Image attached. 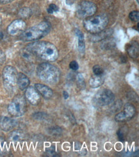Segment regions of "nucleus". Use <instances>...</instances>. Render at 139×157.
Masks as SVG:
<instances>
[{"label": "nucleus", "instance_id": "nucleus-10", "mask_svg": "<svg viewBox=\"0 0 139 157\" xmlns=\"http://www.w3.org/2000/svg\"><path fill=\"white\" fill-rule=\"evenodd\" d=\"M26 24L22 19H16L10 24L7 28V32L10 36H16L23 32L25 30Z\"/></svg>", "mask_w": 139, "mask_h": 157}, {"label": "nucleus", "instance_id": "nucleus-31", "mask_svg": "<svg viewBox=\"0 0 139 157\" xmlns=\"http://www.w3.org/2000/svg\"><path fill=\"white\" fill-rule=\"evenodd\" d=\"M63 96H64V98L65 99H67L69 98V93H67V92L64 91V92H63Z\"/></svg>", "mask_w": 139, "mask_h": 157}, {"label": "nucleus", "instance_id": "nucleus-17", "mask_svg": "<svg viewBox=\"0 0 139 157\" xmlns=\"http://www.w3.org/2000/svg\"><path fill=\"white\" fill-rule=\"evenodd\" d=\"M76 36L78 38V48L79 52L81 54L85 53V43L84 39V35L82 32L81 30L76 29L75 31Z\"/></svg>", "mask_w": 139, "mask_h": 157}, {"label": "nucleus", "instance_id": "nucleus-29", "mask_svg": "<svg viewBox=\"0 0 139 157\" xmlns=\"http://www.w3.org/2000/svg\"><path fill=\"white\" fill-rule=\"evenodd\" d=\"M69 67H70L71 69H72V70H77L79 68V65L77 62L76 61H72L70 62V64H69Z\"/></svg>", "mask_w": 139, "mask_h": 157}, {"label": "nucleus", "instance_id": "nucleus-27", "mask_svg": "<svg viewBox=\"0 0 139 157\" xmlns=\"http://www.w3.org/2000/svg\"><path fill=\"white\" fill-rule=\"evenodd\" d=\"M5 141L3 137H0V154H4L6 153Z\"/></svg>", "mask_w": 139, "mask_h": 157}, {"label": "nucleus", "instance_id": "nucleus-24", "mask_svg": "<svg viewBox=\"0 0 139 157\" xmlns=\"http://www.w3.org/2000/svg\"><path fill=\"white\" fill-rule=\"evenodd\" d=\"M94 75H103L104 74V69L100 65H95L92 68Z\"/></svg>", "mask_w": 139, "mask_h": 157}, {"label": "nucleus", "instance_id": "nucleus-21", "mask_svg": "<svg viewBox=\"0 0 139 157\" xmlns=\"http://www.w3.org/2000/svg\"><path fill=\"white\" fill-rule=\"evenodd\" d=\"M76 83H77V86L79 89L83 90L85 88L86 84L84 79V77L82 74H78L76 76Z\"/></svg>", "mask_w": 139, "mask_h": 157}, {"label": "nucleus", "instance_id": "nucleus-25", "mask_svg": "<svg viewBox=\"0 0 139 157\" xmlns=\"http://www.w3.org/2000/svg\"><path fill=\"white\" fill-rule=\"evenodd\" d=\"M126 130H123V128H120L119 130L117 131V136L118 138L121 141H124L125 138H126Z\"/></svg>", "mask_w": 139, "mask_h": 157}, {"label": "nucleus", "instance_id": "nucleus-7", "mask_svg": "<svg viewBox=\"0 0 139 157\" xmlns=\"http://www.w3.org/2000/svg\"><path fill=\"white\" fill-rule=\"evenodd\" d=\"M114 98V94L110 90L104 88L97 92L92 99V103L96 107H104L112 103Z\"/></svg>", "mask_w": 139, "mask_h": 157}, {"label": "nucleus", "instance_id": "nucleus-16", "mask_svg": "<svg viewBox=\"0 0 139 157\" xmlns=\"http://www.w3.org/2000/svg\"><path fill=\"white\" fill-rule=\"evenodd\" d=\"M105 77L103 75H94L92 76L89 79V85L93 88H99L103 85Z\"/></svg>", "mask_w": 139, "mask_h": 157}, {"label": "nucleus", "instance_id": "nucleus-26", "mask_svg": "<svg viewBox=\"0 0 139 157\" xmlns=\"http://www.w3.org/2000/svg\"><path fill=\"white\" fill-rule=\"evenodd\" d=\"M33 118H35V119L40 120L46 119V118L48 117V115H47V114H46L45 113L39 112V113H35V114H33Z\"/></svg>", "mask_w": 139, "mask_h": 157}, {"label": "nucleus", "instance_id": "nucleus-1", "mask_svg": "<svg viewBox=\"0 0 139 157\" xmlns=\"http://www.w3.org/2000/svg\"><path fill=\"white\" fill-rule=\"evenodd\" d=\"M35 55V57L48 62L56 61L59 53L57 48L48 41H35L26 47Z\"/></svg>", "mask_w": 139, "mask_h": 157}, {"label": "nucleus", "instance_id": "nucleus-4", "mask_svg": "<svg viewBox=\"0 0 139 157\" xmlns=\"http://www.w3.org/2000/svg\"><path fill=\"white\" fill-rule=\"evenodd\" d=\"M109 22V18L105 14L92 16L84 19L83 27L90 34H96L105 29Z\"/></svg>", "mask_w": 139, "mask_h": 157}, {"label": "nucleus", "instance_id": "nucleus-5", "mask_svg": "<svg viewBox=\"0 0 139 157\" xmlns=\"http://www.w3.org/2000/svg\"><path fill=\"white\" fill-rule=\"evenodd\" d=\"M18 72L12 66H6L3 70V85L9 92H13L16 90Z\"/></svg>", "mask_w": 139, "mask_h": 157}, {"label": "nucleus", "instance_id": "nucleus-12", "mask_svg": "<svg viewBox=\"0 0 139 157\" xmlns=\"http://www.w3.org/2000/svg\"><path fill=\"white\" fill-rule=\"evenodd\" d=\"M17 125V121L10 117H3L0 119V127L5 131H10L16 128Z\"/></svg>", "mask_w": 139, "mask_h": 157}, {"label": "nucleus", "instance_id": "nucleus-13", "mask_svg": "<svg viewBox=\"0 0 139 157\" xmlns=\"http://www.w3.org/2000/svg\"><path fill=\"white\" fill-rule=\"evenodd\" d=\"M112 34H113V30L112 29H104L103 30L99 32L96 34H92L91 36H90L89 39L92 42H98L106 39L107 37L112 36Z\"/></svg>", "mask_w": 139, "mask_h": 157}, {"label": "nucleus", "instance_id": "nucleus-3", "mask_svg": "<svg viewBox=\"0 0 139 157\" xmlns=\"http://www.w3.org/2000/svg\"><path fill=\"white\" fill-rule=\"evenodd\" d=\"M51 25L48 22H43L37 25L25 30L20 36L23 41H35L39 40L49 34Z\"/></svg>", "mask_w": 139, "mask_h": 157}, {"label": "nucleus", "instance_id": "nucleus-18", "mask_svg": "<svg viewBox=\"0 0 139 157\" xmlns=\"http://www.w3.org/2000/svg\"><path fill=\"white\" fill-rule=\"evenodd\" d=\"M127 52L130 56L133 59H136L138 56L139 49L137 42H132L127 47Z\"/></svg>", "mask_w": 139, "mask_h": 157}, {"label": "nucleus", "instance_id": "nucleus-11", "mask_svg": "<svg viewBox=\"0 0 139 157\" xmlns=\"http://www.w3.org/2000/svg\"><path fill=\"white\" fill-rule=\"evenodd\" d=\"M25 99L32 105H37L40 102V95L39 93L33 86H28L25 92Z\"/></svg>", "mask_w": 139, "mask_h": 157}, {"label": "nucleus", "instance_id": "nucleus-33", "mask_svg": "<svg viewBox=\"0 0 139 157\" xmlns=\"http://www.w3.org/2000/svg\"><path fill=\"white\" fill-rule=\"evenodd\" d=\"M1 22V17L0 16V22Z\"/></svg>", "mask_w": 139, "mask_h": 157}, {"label": "nucleus", "instance_id": "nucleus-32", "mask_svg": "<svg viewBox=\"0 0 139 157\" xmlns=\"http://www.w3.org/2000/svg\"><path fill=\"white\" fill-rule=\"evenodd\" d=\"M4 33H3V32H1V31H0V41H1V40L3 39V38H4Z\"/></svg>", "mask_w": 139, "mask_h": 157}, {"label": "nucleus", "instance_id": "nucleus-2", "mask_svg": "<svg viewBox=\"0 0 139 157\" xmlns=\"http://www.w3.org/2000/svg\"><path fill=\"white\" fill-rule=\"evenodd\" d=\"M37 75L42 81L55 85L60 81L61 72L56 66L49 62H43L38 66Z\"/></svg>", "mask_w": 139, "mask_h": 157}, {"label": "nucleus", "instance_id": "nucleus-8", "mask_svg": "<svg viewBox=\"0 0 139 157\" xmlns=\"http://www.w3.org/2000/svg\"><path fill=\"white\" fill-rule=\"evenodd\" d=\"M97 6L94 3L90 1H83L79 3L76 8V16L80 19H85L95 14Z\"/></svg>", "mask_w": 139, "mask_h": 157}, {"label": "nucleus", "instance_id": "nucleus-30", "mask_svg": "<svg viewBox=\"0 0 139 157\" xmlns=\"http://www.w3.org/2000/svg\"><path fill=\"white\" fill-rule=\"evenodd\" d=\"M13 1H14V0H0V3H3V4H6V3H10Z\"/></svg>", "mask_w": 139, "mask_h": 157}, {"label": "nucleus", "instance_id": "nucleus-22", "mask_svg": "<svg viewBox=\"0 0 139 157\" xmlns=\"http://www.w3.org/2000/svg\"><path fill=\"white\" fill-rule=\"evenodd\" d=\"M18 14L23 18H28V17H30V16L32 15V10L28 7H24L19 10Z\"/></svg>", "mask_w": 139, "mask_h": 157}, {"label": "nucleus", "instance_id": "nucleus-6", "mask_svg": "<svg viewBox=\"0 0 139 157\" xmlns=\"http://www.w3.org/2000/svg\"><path fill=\"white\" fill-rule=\"evenodd\" d=\"M26 111V100L22 95H17L13 97L8 106V112L13 117L23 116Z\"/></svg>", "mask_w": 139, "mask_h": 157}, {"label": "nucleus", "instance_id": "nucleus-19", "mask_svg": "<svg viewBox=\"0 0 139 157\" xmlns=\"http://www.w3.org/2000/svg\"><path fill=\"white\" fill-rule=\"evenodd\" d=\"M25 137V133L21 130H14L10 134L9 138L13 142L21 141Z\"/></svg>", "mask_w": 139, "mask_h": 157}, {"label": "nucleus", "instance_id": "nucleus-23", "mask_svg": "<svg viewBox=\"0 0 139 157\" xmlns=\"http://www.w3.org/2000/svg\"><path fill=\"white\" fill-rule=\"evenodd\" d=\"M130 19L135 22H138L139 20V12L137 10H134L130 12L129 15Z\"/></svg>", "mask_w": 139, "mask_h": 157}, {"label": "nucleus", "instance_id": "nucleus-14", "mask_svg": "<svg viewBox=\"0 0 139 157\" xmlns=\"http://www.w3.org/2000/svg\"><path fill=\"white\" fill-rule=\"evenodd\" d=\"M35 88L39 93L40 95L43 96L45 99H50L53 94V92L49 86L43 84L37 83L35 85Z\"/></svg>", "mask_w": 139, "mask_h": 157}, {"label": "nucleus", "instance_id": "nucleus-28", "mask_svg": "<svg viewBox=\"0 0 139 157\" xmlns=\"http://www.w3.org/2000/svg\"><path fill=\"white\" fill-rule=\"evenodd\" d=\"M58 9H59L58 7L56 5L51 4V5H50L49 7L48 8L47 11H48V13L51 14H53L55 12H57L58 10Z\"/></svg>", "mask_w": 139, "mask_h": 157}, {"label": "nucleus", "instance_id": "nucleus-15", "mask_svg": "<svg viewBox=\"0 0 139 157\" xmlns=\"http://www.w3.org/2000/svg\"><path fill=\"white\" fill-rule=\"evenodd\" d=\"M30 79L28 77L23 73H18V76H17V85L18 86L20 90H25L30 85Z\"/></svg>", "mask_w": 139, "mask_h": 157}, {"label": "nucleus", "instance_id": "nucleus-9", "mask_svg": "<svg viewBox=\"0 0 139 157\" xmlns=\"http://www.w3.org/2000/svg\"><path fill=\"white\" fill-rule=\"evenodd\" d=\"M136 114L135 107L131 103H128L124 106V109L120 113L115 116V120L119 123H123L131 120Z\"/></svg>", "mask_w": 139, "mask_h": 157}, {"label": "nucleus", "instance_id": "nucleus-20", "mask_svg": "<svg viewBox=\"0 0 139 157\" xmlns=\"http://www.w3.org/2000/svg\"><path fill=\"white\" fill-rule=\"evenodd\" d=\"M21 56L24 59L28 61H32L34 57H35L32 52L29 50L28 48H25L24 49H23L21 51Z\"/></svg>", "mask_w": 139, "mask_h": 157}]
</instances>
